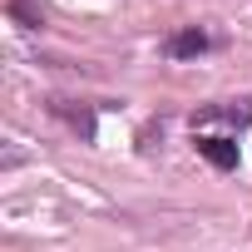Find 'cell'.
Returning <instances> with one entry per match:
<instances>
[{
	"label": "cell",
	"mask_w": 252,
	"mask_h": 252,
	"mask_svg": "<svg viewBox=\"0 0 252 252\" xmlns=\"http://www.w3.org/2000/svg\"><path fill=\"white\" fill-rule=\"evenodd\" d=\"M193 144H198V154H203L218 173H232V168H237V144H232L227 134H198Z\"/></svg>",
	"instance_id": "7a4b0ae2"
},
{
	"label": "cell",
	"mask_w": 252,
	"mask_h": 252,
	"mask_svg": "<svg viewBox=\"0 0 252 252\" xmlns=\"http://www.w3.org/2000/svg\"><path fill=\"white\" fill-rule=\"evenodd\" d=\"M50 114H60L84 144H94V114H89V109H69V99H50Z\"/></svg>",
	"instance_id": "277c9868"
},
{
	"label": "cell",
	"mask_w": 252,
	"mask_h": 252,
	"mask_svg": "<svg viewBox=\"0 0 252 252\" xmlns=\"http://www.w3.org/2000/svg\"><path fill=\"white\" fill-rule=\"evenodd\" d=\"M213 119H222V124H252V99H237V104H203V109H193V129L198 124H213Z\"/></svg>",
	"instance_id": "3957f363"
},
{
	"label": "cell",
	"mask_w": 252,
	"mask_h": 252,
	"mask_svg": "<svg viewBox=\"0 0 252 252\" xmlns=\"http://www.w3.org/2000/svg\"><path fill=\"white\" fill-rule=\"evenodd\" d=\"M5 15H10L15 25H25V30H40V25H45V10L35 5V0H10Z\"/></svg>",
	"instance_id": "5b68a950"
},
{
	"label": "cell",
	"mask_w": 252,
	"mask_h": 252,
	"mask_svg": "<svg viewBox=\"0 0 252 252\" xmlns=\"http://www.w3.org/2000/svg\"><path fill=\"white\" fill-rule=\"evenodd\" d=\"M213 50V35L203 30V25H183V30H173L168 40H163V55L168 60H198V55H208Z\"/></svg>",
	"instance_id": "6da1fadb"
}]
</instances>
